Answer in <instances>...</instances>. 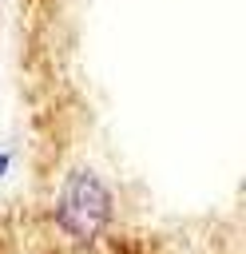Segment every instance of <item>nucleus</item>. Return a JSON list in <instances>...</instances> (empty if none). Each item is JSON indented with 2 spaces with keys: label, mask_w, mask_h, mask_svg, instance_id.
<instances>
[{
  "label": "nucleus",
  "mask_w": 246,
  "mask_h": 254,
  "mask_svg": "<svg viewBox=\"0 0 246 254\" xmlns=\"http://www.w3.org/2000/svg\"><path fill=\"white\" fill-rule=\"evenodd\" d=\"M111 214H115L111 190H107V183L91 167H71L60 179V190H56V226L75 246L99 242L107 234V226H111Z\"/></svg>",
  "instance_id": "f257e3e1"
},
{
  "label": "nucleus",
  "mask_w": 246,
  "mask_h": 254,
  "mask_svg": "<svg viewBox=\"0 0 246 254\" xmlns=\"http://www.w3.org/2000/svg\"><path fill=\"white\" fill-rule=\"evenodd\" d=\"M4 171H8V155H0V175H4Z\"/></svg>",
  "instance_id": "f03ea898"
}]
</instances>
